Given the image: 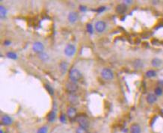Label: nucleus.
Listing matches in <instances>:
<instances>
[{
    "instance_id": "nucleus-1",
    "label": "nucleus",
    "mask_w": 163,
    "mask_h": 133,
    "mask_svg": "<svg viewBox=\"0 0 163 133\" xmlns=\"http://www.w3.org/2000/svg\"><path fill=\"white\" fill-rule=\"evenodd\" d=\"M76 121L78 122L79 126L82 127L84 129H88L90 126V122L88 118L85 115H79L76 117Z\"/></svg>"
},
{
    "instance_id": "nucleus-2",
    "label": "nucleus",
    "mask_w": 163,
    "mask_h": 133,
    "mask_svg": "<svg viewBox=\"0 0 163 133\" xmlns=\"http://www.w3.org/2000/svg\"><path fill=\"white\" fill-rule=\"evenodd\" d=\"M69 77L71 79V82H76L78 81H79V79L82 77V73L81 72L76 68H73L72 70L70 71L69 73Z\"/></svg>"
},
{
    "instance_id": "nucleus-3",
    "label": "nucleus",
    "mask_w": 163,
    "mask_h": 133,
    "mask_svg": "<svg viewBox=\"0 0 163 133\" xmlns=\"http://www.w3.org/2000/svg\"><path fill=\"white\" fill-rule=\"evenodd\" d=\"M101 76L104 79L110 80L113 79L114 74H113V72L109 68H103L101 71Z\"/></svg>"
},
{
    "instance_id": "nucleus-4",
    "label": "nucleus",
    "mask_w": 163,
    "mask_h": 133,
    "mask_svg": "<svg viewBox=\"0 0 163 133\" xmlns=\"http://www.w3.org/2000/svg\"><path fill=\"white\" fill-rule=\"evenodd\" d=\"M66 90L71 94L75 93V92L78 90V85L73 82H67L66 84Z\"/></svg>"
},
{
    "instance_id": "nucleus-5",
    "label": "nucleus",
    "mask_w": 163,
    "mask_h": 133,
    "mask_svg": "<svg viewBox=\"0 0 163 133\" xmlns=\"http://www.w3.org/2000/svg\"><path fill=\"white\" fill-rule=\"evenodd\" d=\"M75 53H76V47L73 44H68L65 49V53L68 57L73 56L75 54Z\"/></svg>"
},
{
    "instance_id": "nucleus-6",
    "label": "nucleus",
    "mask_w": 163,
    "mask_h": 133,
    "mask_svg": "<svg viewBox=\"0 0 163 133\" xmlns=\"http://www.w3.org/2000/svg\"><path fill=\"white\" fill-rule=\"evenodd\" d=\"M106 24L103 21H98L96 22L95 24V29L97 32L101 33L104 32V30L106 29Z\"/></svg>"
},
{
    "instance_id": "nucleus-7",
    "label": "nucleus",
    "mask_w": 163,
    "mask_h": 133,
    "mask_svg": "<svg viewBox=\"0 0 163 133\" xmlns=\"http://www.w3.org/2000/svg\"><path fill=\"white\" fill-rule=\"evenodd\" d=\"M32 49L34 52H35V53H41L43 50V49H44V47H43V44L41 42L38 41V42H35L33 44Z\"/></svg>"
},
{
    "instance_id": "nucleus-8",
    "label": "nucleus",
    "mask_w": 163,
    "mask_h": 133,
    "mask_svg": "<svg viewBox=\"0 0 163 133\" xmlns=\"http://www.w3.org/2000/svg\"><path fill=\"white\" fill-rule=\"evenodd\" d=\"M76 110L75 108L73 107H70L68 108L67 109V116L70 119H75V118H76L77 116H76Z\"/></svg>"
},
{
    "instance_id": "nucleus-9",
    "label": "nucleus",
    "mask_w": 163,
    "mask_h": 133,
    "mask_svg": "<svg viewBox=\"0 0 163 133\" xmlns=\"http://www.w3.org/2000/svg\"><path fill=\"white\" fill-rule=\"evenodd\" d=\"M12 121H13L12 119H11L9 116H8V115H5V116H3L1 119L2 124L5 125V126L11 125V123H12Z\"/></svg>"
},
{
    "instance_id": "nucleus-10",
    "label": "nucleus",
    "mask_w": 163,
    "mask_h": 133,
    "mask_svg": "<svg viewBox=\"0 0 163 133\" xmlns=\"http://www.w3.org/2000/svg\"><path fill=\"white\" fill-rule=\"evenodd\" d=\"M78 20V14L76 12H71L68 15V20L70 21V22L71 23H74V22Z\"/></svg>"
},
{
    "instance_id": "nucleus-11",
    "label": "nucleus",
    "mask_w": 163,
    "mask_h": 133,
    "mask_svg": "<svg viewBox=\"0 0 163 133\" xmlns=\"http://www.w3.org/2000/svg\"><path fill=\"white\" fill-rule=\"evenodd\" d=\"M131 133H141V127L138 124L134 123L130 127Z\"/></svg>"
},
{
    "instance_id": "nucleus-12",
    "label": "nucleus",
    "mask_w": 163,
    "mask_h": 133,
    "mask_svg": "<svg viewBox=\"0 0 163 133\" xmlns=\"http://www.w3.org/2000/svg\"><path fill=\"white\" fill-rule=\"evenodd\" d=\"M127 8L126 6L124 4H120L117 6V8H116V11H117V12L119 14H124L126 11Z\"/></svg>"
},
{
    "instance_id": "nucleus-13",
    "label": "nucleus",
    "mask_w": 163,
    "mask_h": 133,
    "mask_svg": "<svg viewBox=\"0 0 163 133\" xmlns=\"http://www.w3.org/2000/svg\"><path fill=\"white\" fill-rule=\"evenodd\" d=\"M157 100V97L155 94H149L147 96V101L150 104H153Z\"/></svg>"
},
{
    "instance_id": "nucleus-14",
    "label": "nucleus",
    "mask_w": 163,
    "mask_h": 133,
    "mask_svg": "<svg viewBox=\"0 0 163 133\" xmlns=\"http://www.w3.org/2000/svg\"><path fill=\"white\" fill-rule=\"evenodd\" d=\"M56 118V114L55 112L53 111H52L50 112L48 114H47V120L49 121V122L50 123H52V122H54Z\"/></svg>"
},
{
    "instance_id": "nucleus-15",
    "label": "nucleus",
    "mask_w": 163,
    "mask_h": 133,
    "mask_svg": "<svg viewBox=\"0 0 163 133\" xmlns=\"http://www.w3.org/2000/svg\"><path fill=\"white\" fill-rule=\"evenodd\" d=\"M67 67H68V64L65 62V61H62L60 64V70L62 74H65L67 70Z\"/></svg>"
},
{
    "instance_id": "nucleus-16",
    "label": "nucleus",
    "mask_w": 163,
    "mask_h": 133,
    "mask_svg": "<svg viewBox=\"0 0 163 133\" xmlns=\"http://www.w3.org/2000/svg\"><path fill=\"white\" fill-rule=\"evenodd\" d=\"M6 15H7V9L3 5H1L0 6V18L4 19L6 17Z\"/></svg>"
},
{
    "instance_id": "nucleus-17",
    "label": "nucleus",
    "mask_w": 163,
    "mask_h": 133,
    "mask_svg": "<svg viewBox=\"0 0 163 133\" xmlns=\"http://www.w3.org/2000/svg\"><path fill=\"white\" fill-rule=\"evenodd\" d=\"M69 101L72 104H73V105H77V103H78L77 96H74L73 94H71L69 96Z\"/></svg>"
},
{
    "instance_id": "nucleus-18",
    "label": "nucleus",
    "mask_w": 163,
    "mask_h": 133,
    "mask_svg": "<svg viewBox=\"0 0 163 133\" xmlns=\"http://www.w3.org/2000/svg\"><path fill=\"white\" fill-rule=\"evenodd\" d=\"M133 66L136 69H139L143 67V63L141 60H136L133 62Z\"/></svg>"
},
{
    "instance_id": "nucleus-19",
    "label": "nucleus",
    "mask_w": 163,
    "mask_h": 133,
    "mask_svg": "<svg viewBox=\"0 0 163 133\" xmlns=\"http://www.w3.org/2000/svg\"><path fill=\"white\" fill-rule=\"evenodd\" d=\"M161 64H162V61L159 59H157V58L153 59V61H152V65L156 67H159L161 65Z\"/></svg>"
},
{
    "instance_id": "nucleus-20",
    "label": "nucleus",
    "mask_w": 163,
    "mask_h": 133,
    "mask_svg": "<svg viewBox=\"0 0 163 133\" xmlns=\"http://www.w3.org/2000/svg\"><path fill=\"white\" fill-rule=\"evenodd\" d=\"M156 76V71L153 70H148L147 73H146V76L149 77V78H151V77H154Z\"/></svg>"
},
{
    "instance_id": "nucleus-21",
    "label": "nucleus",
    "mask_w": 163,
    "mask_h": 133,
    "mask_svg": "<svg viewBox=\"0 0 163 133\" xmlns=\"http://www.w3.org/2000/svg\"><path fill=\"white\" fill-rule=\"evenodd\" d=\"M45 88H46V90H47V92H49V94L52 95V94H54V90H53V88H52L50 85H45Z\"/></svg>"
},
{
    "instance_id": "nucleus-22",
    "label": "nucleus",
    "mask_w": 163,
    "mask_h": 133,
    "mask_svg": "<svg viewBox=\"0 0 163 133\" xmlns=\"http://www.w3.org/2000/svg\"><path fill=\"white\" fill-rule=\"evenodd\" d=\"M7 56L8 58H10V59H17L16 54L14 53H13V52H9V53H8Z\"/></svg>"
},
{
    "instance_id": "nucleus-23",
    "label": "nucleus",
    "mask_w": 163,
    "mask_h": 133,
    "mask_svg": "<svg viewBox=\"0 0 163 133\" xmlns=\"http://www.w3.org/2000/svg\"><path fill=\"white\" fill-rule=\"evenodd\" d=\"M48 132V129L46 126H43L40 127V128L38 130L37 133H47Z\"/></svg>"
},
{
    "instance_id": "nucleus-24",
    "label": "nucleus",
    "mask_w": 163,
    "mask_h": 133,
    "mask_svg": "<svg viewBox=\"0 0 163 133\" xmlns=\"http://www.w3.org/2000/svg\"><path fill=\"white\" fill-rule=\"evenodd\" d=\"M155 94L157 95V96H160L162 94V89L160 88V87H157V88H155Z\"/></svg>"
},
{
    "instance_id": "nucleus-25",
    "label": "nucleus",
    "mask_w": 163,
    "mask_h": 133,
    "mask_svg": "<svg viewBox=\"0 0 163 133\" xmlns=\"http://www.w3.org/2000/svg\"><path fill=\"white\" fill-rule=\"evenodd\" d=\"M39 57H40V59H41V60H43V61H46V60H47V59H49V57H48L47 54L43 53H40Z\"/></svg>"
},
{
    "instance_id": "nucleus-26",
    "label": "nucleus",
    "mask_w": 163,
    "mask_h": 133,
    "mask_svg": "<svg viewBox=\"0 0 163 133\" xmlns=\"http://www.w3.org/2000/svg\"><path fill=\"white\" fill-rule=\"evenodd\" d=\"M76 133H88V132L87 131L86 129H84L82 127L79 126L76 129Z\"/></svg>"
},
{
    "instance_id": "nucleus-27",
    "label": "nucleus",
    "mask_w": 163,
    "mask_h": 133,
    "mask_svg": "<svg viewBox=\"0 0 163 133\" xmlns=\"http://www.w3.org/2000/svg\"><path fill=\"white\" fill-rule=\"evenodd\" d=\"M87 31H88V33L90 34H93L94 33V28H93V26L91 24H88L87 25Z\"/></svg>"
},
{
    "instance_id": "nucleus-28",
    "label": "nucleus",
    "mask_w": 163,
    "mask_h": 133,
    "mask_svg": "<svg viewBox=\"0 0 163 133\" xmlns=\"http://www.w3.org/2000/svg\"><path fill=\"white\" fill-rule=\"evenodd\" d=\"M60 121L61 123H66V121H67V118H66V115L65 114H62L61 116H60Z\"/></svg>"
},
{
    "instance_id": "nucleus-29",
    "label": "nucleus",
    "mask_w": 163,
    "mask_h": 133,
    "mask_svg": "<svg viewBox=\"0 0 163 133\" xmlns=\"http://www.w3.org/2000/svg\"><path fill=\"white\" fill-rule=\"evenodd\" d=\"M105 10H106V7H100L96 10V11L98 13H101V12H103V11H104Z\"/></svg>"
},
{
    "instance_id": "nucleus-30",
    "label": "nucleus",
    "mask_w": 163,
    "mask_h": 133,
    "mask_svg": "<svg viewBox=\"0 0 163 133\" xmlns=\"http://www.w3.org/2000/svg\"><path fill=\"white\" fill-rule=\"evenodd\" d=\"M4 44L6 45V46H8V45L11 44V41H10V40H5Z\"/></svg>"
},
{
    "instance_id": "nucleus-31",
    "label": "nucleus",
    "mask_w": 163,
    "mask_h": 133,
    "mask_svg": "<svg viewBox=\"0 0 163 133\" xmlns=\"http://www.w3.org/2000/svg\"><path fill=\"white\" fill-rule=\"evenodd\" d=\"M79 8H80V10L81 11H86V8L85 6H80Z\"/></svg>"
},
{
    "instance_id": "nucleus-32",
    "label": "nucleus",
    "mask_w": 163,
    "mask_h": 133,
    "mask_svg": "<svg viewBox=\"0 0 163 133\" xmlns=\"http://www.w3.org/2000/svg\"><path fill=\"white\" fill-rule=\"evenodd\" d=\"M124 2H126V3H131L132 2V1H124Z\"/></svg>"
},
{
    "instance_id": "nucleus-33",
    "label": "nucleus",
    "mask_w": 163,
    "mask_h": 133,
    "mask_svg": "<svg viewBox=\"0 0 163 133\" xmlns=\"http://www.w3.org/2000/svg\"><path fill=\"white\" fill-rule=\"evenodd\" d=\"M1 133H3V131L2 130H1Z\"/></svg>"
}]
</instances>
